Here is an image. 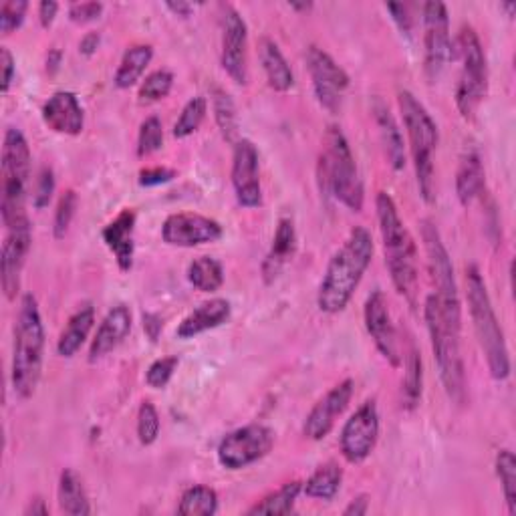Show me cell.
I'll use <instances>...</instances> for the list:
<instances>
[{
  "label": "cell",
  "mask_w": 516,
  "mask_h": 516,
  "mask_svg": "<svg viewBox=\"0 0 516 516\" xmlns=\"http://www.w3.org/2000/svg\"><path fill=\"white\" fill-rule=\"evenodd\" d=\"M25 514L27 516H47L49 514V506L45 504V500L43 498H35V500H31L29 502V506L25 508Z\"/></svg>",
  "instance_id": "56"
},
{
  "label": "cell",
  "mask_w": 516,
  "mask_h": 516,
  "mask_svg": "<svg viewBox=\"0 0 516 516\" xmlns=\"http://www.w3.org/2000/svg\"><path fill=\"white\" fill-rule=\"evenodd\" d=\"M496 476L500 480L504 500L510 516H516V458L510 450H500L496 454Z\"/></svg>",
  "instance_id": "39"
},
{
  "label": "cell",
  "mask_w": 516,
  "mask_h": 516,
  "mask_svg": "<svg viewBox=\"0 0 516 516\" xmlns=\"http://www.w3.org/2000/svg\"><path fill=\"white\" fill-rule=\"evenodd\" d=\"M363 321L373 345L383 355V359L392 367H400L402 353H400L398 331L390 313V303H387L381 291H373L367 297L363 307Z\"/></svg>",
  "instance_id": "17"
},
{
  "label": "cell",
  "mask_w": 516,
  "mask_h": 516,
  "mask_svg": "<svg viewBox=\"0 0 516 516\" xmlns=\"http://www.w3.org/2000/svg\"><path fill=\"white\" fill-rule=\"evenodd\" d=\"M45 361V325L35 295L21 297L19 315L15 321L11 381L17 398L29 400L35 396Z\"/></svg>",
  "instance_id": "3"
},
{
  "label": "cell",
  "mask_w": 516,
  "mask_h": 516,
  "mask_svg": "<svg viewBox=\"0 0 516 516\" xmlns=\"http://www.w3.org/2000/svg\"><path fill=\"white\" fill-rule=\"evenodd\" d=\"M95 325V309L91 303H83L67 321L65 329L57 341V353L65 359H71L79 353Z\"/></svg>",
  "instance_id": "28"
},
{
  "label": "cell",
  "mask_w": 516,
  "mask_h": 516,
  "mask_svg": "<svg viewBox=\"0 0 516 516\" xmlns=\"http://www.w3.org/2000/svg\"><path fill=\"white\" fill-rule=\"evenodd\" d=\"M367 510H369V496H367V494H359V496H355V498L345 506L343 514H345V516H363V514H367Z\"/></svg>",
  "instance_id": "52"
},
{
  "label": "cell",
  "mask_w": 516,
  "mask_h": 516,
  "mask_svg": "<svg viewBox=\"0 0 516 516\" xmlns=\"http://www.w3.org/2000/svg\"><path fill=\"white\" fill-rule=\"evenodd\" d=\"M172 87H174V75L168 69H158L142 81L138 91L140 103H158L170 95Z\"/></svg>",
  "instance_id": "40"
},
{
  "label": "cell",
  "mask_w": 516,
  "mask_h": 516,
  "mask_svg": "<svg viewBox=\"0 0 516 516\" xmlns=\"http://www.w3.org/2000/svg\"><path fill=\"white\" fill-rule=\"evenodd\" d=\"M289 9H293L297 13H307L313 9V3H289Z\"/></svg>",
  "instance_id": "58"
},
{
  "label": "cell",
  "mask_w": 516,
  "mask_h": 516,
  "mask_svg": "<svg viewBox=\"0 0 516 516\" xmlns=\"http://www.w3.org/2000/svg\"><path fill=\"white\" fill-rule=\"evenodd\" d=\"M57 500L65 514H71V516L91 514V504H89L83 478L73 468H65L61 472L59 486H57Z\"/></svg>",
  "instance_id": "30"
},
{
  "label": "cell",
  "mask_w": 516,
  "mask_h": 516,
  "mask_svg": "<svg viewBox=\"0 0 516 516\" xmlns=\"http://www.w3.org/2000/svg\"><path fill=\"white\" fill-rule=\"evenodd\" d=\"M353 392H355L353 379H343L341 383L331 387V390L309 412L305 426H303L305 438H309L313 442L325 440L333 432L337 420L347 410V406L353 398Z\"/></svg>",
  "instance_id": "20"
},
{
  "label": "cell",
  "mask_w": 516,
  "mask_h": 516,
  "mask_svg": "<svg viewBox=\"0 0 516 516\" xmlns=\"http://www.w3.org/2000/svg\"><path fill=\"white\" fill-rule=\"evenodd\" d=\"M377 440H379V412L375 402H365L345 422L339 436V448L343 458L349 464H361L371 456V452L377 446Z\"/></svg>",
  "instance_id": "15"
},
{
  "label": "cell",
  "mask_w": 516,
  "mask_h": 516,
  "mask_svg": "<svg viewBox=\"0 0 516 516\" xmlns=\"http://www.w3.org/2000/svg\"><path fill=\"white\" fill-rule=\"evenodd\" d=\"M154 59V47L152 45H134L129 47L123 57H121V63L115 71V77H113V83L117 89H129L134 87L142 75L146 73L148 65L152 63Z\"/></svg>",
  "instance_id": "31"
},
{
  "label": "cell",
  "mask_w": 516,
  "mask_h": 516,
  "mask_svg": "<svg viewBox=\"0 0 516 516\" xmlns=\"http://www.w3.org/2000/svg\"><path fill=\"white\" fill-rule=\"evenodd\" d=\"M206 111H208V101L204 97H200V95L192 97L182 107V113H180L178 121L174 123V132H172L174 138L186 140V138L194 136L198 129H200L204 117H206Z\"/></svg>",
  "instance_id": "38"
},
{
  "label": "cell",
  "mask_w": 516,
  "mask_h": 516,
  "mask_svg": "<svg viewBox=\"0 0 516 516\" xmlns=\"http://www.w3.org/2000/svg\"><path fill=\"white\" fill-rule=\"evenodd\" d=\"M178 512L182 516H212L218 512V494L214 488L196 484L184 490Z\"/></svg>",
  "instance_id": "37"
},
{
  "label": "cell",
  "mask_w": 516,
  "mask_h": 516,
  "mask_svg": "<svg viewBox=\"0 0 516 516\" xmlns=\"http://www.w3.org/2000/svg\"><path fill=\"white\" fill-rule=\"evenodd\" d=\"M188 281L202 293H216L224 285V269L212 256H198L188 267Z\"/></svg>",
  "instance_id": "35"
},
{
  "label": "cell",
  "mask_w": 516,
  "mask_h": 516,
  "mask_svg": "<svg viewBox=\"0 0 516 516\" xmlns=\"http://www.w3.org/2000/svg\"><path fill=\"white\" fill-rule=\"evenodd\" d=\"M61 59H63V53L59 49L49 51V57H47V71H49V75H55L59 71Z\"/></svg>",
  "instance_id": "57"
},
{
  "label": "cell",
  "mask_w": 516,
  "mask_h": 516,
  "mask_svg": "<svg viewBox=\"0 0 516 516\" xmlns=\"http://www.w3.org/2000/svg\"><path fill=\"white\" fill-rule=\"evenodd\" d=\"M164 146V125L162 121L152 115L148 117L142 125H140V134H138V156L146 158L152 156L156 152H160Z\"/></svg>",
  "instance_id": "41"
},
{
  "label": "cell",
  "mask_w": 516,
  "mask_h": 516,
  "mask_svg": "<svg viewBox=\"0 0 516 516\" xmlns=\"http://www.w3.org/2000/svg\"><path fill=\"white\" fill-rule=\"evenodd\" d=\"M33 244L31 220L15 228H7V236L0 252V275H3V291L9 301H15L21 291V273Z\"/></svg>",
  "instance_id": "19"
},
{
  "label": "cell",
  "mask_w": 516,
  "mask_h": 516,
  "mask_svg": "<svg viewBox=\"0 0 516 516\" xmlns=\"http://www.w3.org/2000/svg\"><path fill=\"white\" fill-rule=\"evenodd\" d=\"M295 252H297V228L293 218L285 216L277 224L273 244L263 261V279L267 285L279 279L283 269L293 261Z\"/></svg>",
  "instance_id": "24"
},
{
  "label": "cell",
  "mask_w": 516,
  "mask_h": 516,
  "mask_svg": "<svg viewBox=\"0 0 516 516\" xmlns=\"http://www.w3.org/2000/svg\"><path fill=\"white\" fill-rule=\"evenodd\" d=\"M484 192V166L476 150H468L458 164L456 196L462 206H470Z\"/></svg>",
  "instance_id": "29"
},
{
  "label": "cell",
  "mask_w": 516,
  "mask_h": 516,
  "mask_svg": "<svg viewBox=\"0 0 516 516\" xmlns=\"http://www.w3.org/2000/svg\"><path fill=\"white\" fill-rule=\"evenodd\" d=\"M424 319L430 333L434 361L444 385L446 396L454 404H464L466 398V369L460 349V325L452 323L442 311L436 297L430 293L424 303Z\"/></svg>",
  "instance_id": "7"
},
{
  "label": "cell",
  "mask_w": 516,
  "mask_h": 516,
  "mask_svg": "<svg viewBox=\"0 0 516 516\" xmlns=\"http://www.w3.org/2000/svg\"><path fill=\"white\" fill-rule=\"evenodd\" d=\"M301 492H303V482L299 480L287 482L275 492L258 500L254 506H250L246 514H291L295 510V504Z\"/></svg>",
  "instance_id": "34"
},
{
  "label": "cell",
  "mask_w": 516,
  "mask_h": 516,
  "mask_svg": "<svg viewBox=\"0 0 516 516\" xmlns=\"http://www.w3.org/2000/svg\"><path fill=\"white\" fill-rule=\"evenodd\" d=\"M258 57H261V65L271 89L279 93H287L293 89L295 73L287 63L281 47L273 39L269 37L261 39V43H258Z\"/></svg>",
  "instance_id": "27"
},
{
  "label": "cell",
  "mask_w": 516,
  "mask_h": 516,
  "mask_svg": "<svg viewBox=\"0 0 516 516\" xmlns=\"http://www.w3.org/2000/svg\"><path fill=\"white\" fill-rule=\"evenodd\" d=\"M275 446V432L263 424L242 426L222 438L218 446V462L226 470H242L263 460Z\"/></svg>",
  "instance_id": "11"
},
{
  "label": "cell",
  "mask_w": 516,
  "mask_h": 516,
  "mask_svg": "<svg viewBox=\"0 0 516 516\" xmlns=\"http://www.w3.org/2000/svg\"><path fill=\"white\" fill-rule=\"evenodd\" d=\"M222 238V226L218 220L196 214L178 212L170 214L162 224V240L178 248H194L200 244H212Z\"/></svg>",
  "instance_id": "18"
},
{
  "label": "cell",
  "mask_w": 516,
  "mask_h": 516,
  "mask_svg": "<svg viewBox=\"0 0 516 516\" xmlns=\"http://www.w3.org/2000/svg\"><path fill=\"white\" fill-rule=\"evenodd\" d=\"M212 111H214V119H216V125L220 129L222 138L228 142V144H236L240 138H238V113H236V103L232 99L230 93H226L224 89H214L212 91Z\"/></svg>",
  "instance_id": "36"
},
{
  "label": "cell",
  "mask_w": 516,
  "mask_h": 516,
  "mask_svg": "<svg viewBox=\"0 0 516 516\" xmlns=\"http://www.w3.org/2000/svg\"><path fill=\"white\" fill-rule=\"evenodd\" d=\"M103 13V5L101 3H73L69 7V19L77 25H85V23H93L101 17Z\"/></svg>",
  "instance_id": "47"
},
{
  "label": "cell",
  "mask_w": 516,
  "mask_h": 516,
  "mask_svg": "<svg viewBox=\"0 0 516 516\" xmlns=\"http://www.w3.org/2000/svg\"><path fill=\"white\" fill-rule=\"evenodd\" d=\"M398 103L404 119L406 134L410 140V154L418 178L420 196L432 204L436 200V168H434V154L438 150L440 134L438 125L432 119L430 111L424 107L418 97L404 89L398 93Z\"/></svg>",
  "instance_id": "6"
},
{
  "label": "cell",
  "mask_w": 516,
  "mask_h": 516,
  "mask_svg": "<svg viewBox=\"0 0 516 516\" xmlns=\"http://www.w3.org/2000/svg\"><path fill=\"white\" fill-rule=\"evenodd\" d=\"M162 430L160 414L152 402H144L138 412V438L144 446H152Z\"/></svg>",
  "instance_id": "42"
},
{
  "label": "cell",
  "mask_w": 516,
  "mask_h": 516,
  "mask_svg": "<svg viewBox=\"0 0 516 516\" xmlns=\"http://www.w3.org/2000/svg\"><path fill=\"white\" fill-rule=\"evenodd\" d=\"M166 9L172 11L176 17H182V19H188L194 11V7L190 3H184V0H178V3H166Z\"/></svg>",
  "instance_id": "55"
},
{
  "label": "cell",
  "mask_w": 516,
  "mask_h": 516,
  "mask_svg": "<svg viewBox=\"0 0 516 516\" xmlns=\"http://www.w3.org/2000/svg\"><path fill=\"white\" fill-rule=\"evenodd\" d=\"M323 144L325 146L319 158L321 190H325L327 196H333L351 212H361L365 202V188L345 134L337 125H331Z\"/></svg>",
  "instance_id": "5"
},
{
  "label": "cell",
  "mask_w": 516,
  "mask_h": 516,
  "mask_svg": "<svg viewBox=\"0 0 516 516\" xmlns=\"http://www.w3.org/2000/svg\"><path fill=\"white\" fill-rule=\"evenodd\" d=\"M99 43H101L99 33H87V35L81 39V43H79V51H81V55H85V57L95 55V53H97V49H99Z\"/></svg>",
  "instance_id": "53"
},
{
  "label": "cell",
  "mask_w": 516,
  "mask_h": 516,
  "mask_svg": "<svg viewBox=\"0 0 516 516\" xmlns=\"http://www.w3.org/2000/svg\"><path fill=\"white\" fill-rule=\"evenodd\" d=\"M466 297L474 333L484 353L488 371L492 379L504 381L510 375V353L504 339V331L494 313L484 277L476 265H470L466 269Z\"/></svg>",
  "instance_id": "4"
},
{
  "label": "cell",
  "mask_w": 516,
  "mask_h": 516,
  "mask_svg": "<svg viewBox=\"0 0 516 516\" xmlns=\"http://www.w3.org/2000/svg\"><path fill=\"white\" fill-rule=\"evenodd\" d=\"M77 212V194L73 190H67L59 202H57V210H55V218H53V234L57 240L65 238L69 232V226L75 218Z\"/></svg>",
  "instance_id": "44"
},
{
  "label": "cell",
  "mask_w": 516,
  "mask_h": 516,
  "mask_svg": "<svg viewBox=\"0 0 516 516\" xmlns=\"http://www.w3.org/2000/svg\"><path fill=\"white\" fill-rule=\"evenodd\" d=\"M232 188L236 202L242 208L263 206V186H261V166H258V150L250 140H238L232 152Z\"/></svg>",
  "instance_id": "16"
},
{
  "label": "cell",
  "mask_w": 516,
  "mask_h": 516,
  "mask_svg": "<svg viewBox=\"0 0 516 516\" xmlns=\"http://www.w3.org/2000/svg\"><path fill=\"white\" fill-rule=\"evenodd\" d=\"M454 57L450 17L444 3L432 0L424 5V67L430 79H438Z\"/></svg>",
  "instance_id": "13"
},
{
  "label": "cell",
  "mask_w": 516,
  "mask_h": 516,
  "mask_svg": "<svg viewBox=\"0 0 516 516\" xmlns=\"http://www.w3.org/2000/svg\"><path fill=\"white\" fill-rule=\"evenodd\" d=\"M0 67H3V93L11 91L17 73V61L7 47H0Z\"/></svg>",
  "instance_id": "50"
},
{
  "label": "cell",
  "mask_w": 516,
  "mask_h": 516,
  "mask_svg": "<svg viewBox=\"0 0 516 516\" xmlns=\"http://www.w3.org/2000/svg\"><path fill=\"white\" fill-rule=\"evenodd\" d=\"M136 220H138L136 210L125 208L101 232L105 246L111 250L119 271L123 273H129L134 267Z\"/></svg>",
  "instance_id": "21"
},
{
  "label": "cell",
  "mask_w": 516,
  "mask_h": 516,
  "mask_svg": "<svg viewBox=\"0 0 516 516\" xmlns=\"http://www.w3.org/2000/svg\"><path fill=\"white\" fill-rule=\"evenodd\" d=\"M178 365H180V359L176 355H166L156 359L146 371V383L152 387V390H164V387L170 383V379L174 377Z\"/></svg>",
  "instance_id": "45"
},
{
  "label": "cell",
  "mask_w": 516,
  "mask_h": 516,
  "mask_svg": "<svg viewBox=\"0 0 516 516\" xmlns=\"http://www.w3.org/2000/svg\"><path fill=\"white\" fill-rule=\"evenodd\" d=\"M404 381H402V408L414 412L422 402L424 392V363L416 345H410L404 361Z\"/></svg>",
  "instance_id": "32"
},
{
  "label": "cell",
  "mask_w": 516,
  "mask_h": 516,
  "mask_svg": "<svg viewBox=\"0 0 516 516\" xmlns=\"http://www.w3.org/2000/svg\"><path fill=\"white\" fill-rule=\"evenodd\" d=\"M222 51L220 61L226 75L238 83H248V27L232 5H222Z\"/></svg>",
  "instance_id": "14"
},
{
  "label": "cell",
  "mask_w": 516,
  "mask_h": 516,
  "mask_svg": "<svg viewBox=\"0 0 516 516\" xmlns=\"http://www.w3.org/2000/svg\"><path fill=\"white\" fill-rule=\"evenodd\" d=\"M55 194V172L49 166H43L37 174L35 188H33V206L37 210H43L49 206L51 198Z\"/></svg>",
  "instance_id": "46"
},
{
  "label": "cell",
  "mask_w": 516,
  "mask_h": 516,
  "mask_svg": "<svg viewBox=\"0 0 516 516\" xmlns=\"http://www.w3.org/2000/svg\"><path fill=\"white\" fill-rule=\"evenodd\" d=\"M43 121L55 134L79 136L85 127V113L75 93L57 91L43 105Z\"/></svg>",
  "instance_id": "22"
},
{
  "label": "cell",
  "mask_w": 516,
  "mask_h": 516,
  "mask_svg": "<svg viewBox=\"0 0 516 516\" xmlns=\"http://www.w3.org/2000/svg\"><path fill=\"white\" fill-rule=\"evenodd\" d=\"M232 315V307L226 299H210L198 305L192 313H188L176 329L178 339H194L206 331H212L224 325Z\"/></svg>",
  "instance_id": "26"
},
{
  "label": "cell",
  "mask_w": 516,
  "mask_h": 516,
  "mask_svg": "<svg viewBox=\"0 0 516 516\" xmlns=\"http://www.w3.org/2000/svg\"><path fill=\"white\" fill-rule=\"evenodd\" d=\"M422 240L428 254V269L434 283L432 295L440 303L446 317L462 327V303L458 295V283L454 277V265L450 252L442 240V234L432 220H422Z\"/></svg>",
  "instance_id": "10"
},
{
  "label": "cell",
  "mask_w": 516,
  "mask_h": 516,
  "mask_svg": "<svg viewBox=\"0 0 516 516\" xmlns=\"http://www.w3.org/2000/svg\"><path fill=\"white\" fill-rule=\"evenodd\" d=\"M162 327H164V323H162V319L158 315H152V313L144 315V331L148 333V337L152 341H158Z\"/></svg>",
  "instance_id": "54"
},
{
  "label": "cell",
  "mask_w": 516,
  "mask_h": 516,
  "mask_svg": "<svg viewBox=\"0 0 516 516\" xmlns=\"http://www.w3.org/2000/svg\"><path fill=\"white\" fill-rule=\"evenodd\" d=\"M341 482H343V468L335 462H327V464L319 466L307 478V482H303V492L309 498L333 500L341 488Z\"/></svg>",
  "instance_id": "33"
},
{
  "label": "cell",
  "mask_w": 516,
  "mask_h": 516,
  "mask_svg": "<svg viewBox=\"0 0 516 516\" xmlns=\"http://www.w3.org/2000/svg\"><path fill=\"white\" fill-rule=\"evenodd\" d=\"M176 170H170V168H148V170H142L140 172V186L142 188H156V186H162V184H168L176 178Z\"/></svg>",
  "instance_id": "48"
},
{
  "label": "cell",
  "mask_w": 516,
  "mask_h": 516,
  "mask_svg": "<svg viewBox=\"0 0 516 516\" xmlns=\"http://www.w3.org/2000/svg\"><path fill=\"white\" fill-rule=\"evenodd\" d=\"M371 109H373V119L379 129L387 162H390V166L396 172H402L406 168V142H404L402 129H400L394 113L390 111V107H387L381 99H375Z\"/></svg>",
  "instance_id": "25"
},
{
  "label": "cell",
  "mask_w": 516,
  "mask_h": 516,
  "mask_svg": "<svg viewBox=\"0 0 516 516\" xmlns=\"http://www.w3.org/2000/svg\"><path fill=\"white\" fill-rule=\"evenodd\" d=\"M454 57L460 59L456 85V107L464 119H472L488 93V63L484 47L472 27H462L456 39Z\"/></svg>",
  "instance_id": "9"
},
{
  "label": "cell",
  "mask_w": 516,
  "mask_h": 516,
  "mask_svg": "<svg viewBox=\"0 0 516 516\" xmlns=\"http://www.w3.org/2000/svg\"><path fill=\"white\" fill-rule=\"evenodd\" d=\"M373 250L375 246L369 230L355 226L341 248L331 256L321 279L317 293V307L321 313L337 315L347 309L373 261Z\"/></svg>",
  "instance_id": "1"
},
{
  "label": "cell",
  "mask_w": 516,
  "mask_h": 516,
  "mask_svg": "<svg viewBox=\"0 0 516 516\" xmlns=\"http://www.w3.org/2000/svg\"><path fill=\"white\" fill-rule=\"evenodd\" d=\"M385 9L390 11L396 27L400 29L402 35L406 37H412V31H414V19L410 17V9L406 5H400V3H390L385 5Z\"/></svg>",
  "instance_id": "49"
},
{
  "label": "cell",
  "mask_w": 516,
  "mask_h": 516,
  "mask_svg": "<svg viewBox=\"0 0 516 516\" xmlns=\"http://www.w3.org/2000/svg\"><path fill=\"white\" fill-rule=\"evenodd\" d=\"M57 13H59V3H55V0H45V3L39 5V21H41V27L43 29H49L55 19H57Z\"/></svg>",
  "instance_id": "51"
},
{
  "label": "cell",
  "mask_w": 516,
  "mask_h": 516,
  "mask_svg": "<svg viewBox=\"0 0 516 516\" xmlns=\"http://www.w3.org/2000/svg\"><path fill=\"white\" fill-rule=\"evenodd\" d=\"M307 69L313 81V91L321 107H325L331 113H337L341 109L345 91L349 89V75L347 71L323 49L311 45L307 49Z\"/></svg>",
  "instance_id": "12"
},
{
  "label": "cell",
  "mask_w": 516,
  "mask_h": 516,
  "mask_svg": "<svg viewBox=\"0 0 516 516\" xmlns=\"http://www.w3.org/2000/svg\"><path fill=\"white\" fill-rule=\"evenodd\" d=\"M27 11L29 3H25V0H5L3 7H0V33H3V37H9L23 27Z\"/></svg>",
  "instance_id": "43"
},
{
  "label": "cell",
  "mask_w": 516,
  "mask_h": 516,
  "mask_svg": "<svg viewBox=\"0 0 516 516\" xmlns=\"http://www.w3.org/2000/svg\"><path fill=\"white\" fill-rule=\"evenodd\" d=\"M31 148L25 134L9 127L3 142V196H0V216L5 228H15L29 222L25 204L31 184Z\"/></svg>",
  "instance_id": "8"
},
{
  "label": "cell",
  "mask_w": 516,
  "mask_h": 516,
  "mask_svg": "<svg viewBox=\"0 0 516 516\" xmlns=\"http://www.w3.org/2000/svg\"><path fill=\"white\" fill-rule=\"evenodd\" d=\"M132 325H134V319L129 307L115 305L113 309H109L91 341L89 361L91 363L99 361L107 357L111 351H115L127 339V335L132 333Z\"/></svg>",
  "instance_id": "23"
},
{
  "label": "cell",
  "mask_w": 516,
  "mask_h": 516,
  "mask_svg": "<svg viewBox=\"0 0 516 516\" xmlns=\"http://www.w3.org/2000/svg\"><path fill=\"white\" fill-rule=\"evenodd\" d=\"M377 222L385 252V265L390 271L396 291L416 305L418 297V246L408 226L404 224L394 198L387 192H379L375 198Z\"/></svg>",
  "instance_id": "2"
}]
</instances>
